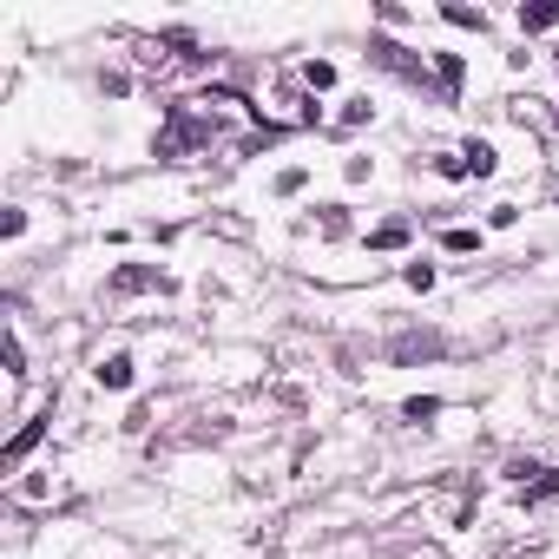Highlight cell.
Wrapping results in <instances>:
<instances>
[{
	"label": "cell",
	"instance_id": "4fadbf2b",
	"mask_svg": "<svg viewBox=\"0 0 559 559\" xmlns=\"http://www.w3.org/2000/svg\"><path fill=\"white\" fill-rule=\"evenodd\" d=\"M435 250H441V257H487V224L441 217V230H435Z\"/></svg>",
	"mask_w": 559,
	"mask_h": 559
},
{
	"label": "cell",
	"instance_id": "277c9868",
	"mask_svg": "<svg viewBox=\"0 0 559 559\" xmlns=\"http://www.w3.org/2000/svg\"><path fill=\"white\" fill-rule=\"evenodd\" d=\"M99 297H106V310H132L145 297H178V276L165 263H152V257H132V263H112L106 270Z\"/></svg>",
	"mask_w": 559,
	"mask_h": 559
},
{
	"label": "cell",
	"instance_id": "8992f818",
	"mask_svg": "<svg viewBox=\"0 0 559 559\" xmlns=\"http://www.w3.org/2000/svg\"><path fill=\"white\" fill-rule=\"evenodd\" d=\"M53 435H60V395H53V402H40V408H34V415L8 435V454H0V461H8V480H14V474H27Z\"/></svg>",
	"mask_w": 559,
	"mask_h": 559
},
{
	"label": "cell",
	"instance_id": "8fae6325",
	"mask_svg": "<svg viewBox=\"0 0 559 559\" xmlns=\"http://www.w3.org/2000/svg\"><path fill=\"white\" fill-rule=\"evenodd\" d=\"M507 27H513V40L520 47H552L559 40V0H520V8L507 14Z\"/></svg>",
	"mask_w": 559,
	"mask_h": 559
},
{
	"label": "cell",
	"instance_id": "603a6c76",
	"mask_svg": "<svg viewBox=\"0 0 559 559\" xmlns=\"http://www.w3.org/2000/svg\"><path fill=\"white\" fill-rule=\"evenodd\" d=\"M539 67H546V80H552V106H559V40L546 47V60H539Z\"/></svg>",
	"mask_w": 559,
	"mask_h": 559
},
{
	"label": "cell",
	"instance_id": "e0dca14e",
	"mask_svg": "<svg viewBox=\"0 0 559 559\" xmlns=\"http://www.w3.org/2000/svg\"><path fill=\"white\" fill-rule=\"evenodd\" d=\"M336 178H343V191H369V185H382V152H369V145H356V152H343V165H336Z\"/></svg>",
	"mask_w": 559,
	"mask_h": 559
},
{
	"label": "cell",
	"instance_id": "30bf717a",
	"mask_svg": "<svg viewBox=\"0 0 559 559\" xmlns=\"http://www.w3.org/2000/svg\"><path fill=\"white\" fill-rule=\"evenodd\" d=\"M441 356H448V336L441 330H421V323H402L382 343V362L389 369H421V362H441Z\"/></svg>",
	"mask_w": 559,
	"mask_h": 559
},
{
	"label": "cell",
	"instance_id": "5b68a950",
	"mask_svg": "<svg viewBox=\"0 0 559 559\" xmlns=\"http://www.w3.org/2000/svg\"><path fill=\"white\" fill-rule=\"evenodd\" d=\"M369 263L376 257H395V263H408L415 250H421V217L415 211H389V217H376V224H362V243H356Z\"/></svg>",
	"mask_w": 559,
	"mask_h": 559
},
{
	"label": "cell",
	"instance_id": "ffe728a7",
	"mask_svg": "<svg viewBox=\"0 0 559 559\" xmlns=\"http://www.w3.org/2000/svg\"><path fill=\"white\" fill-rule=\"evenodd\" d=\"M93 93H99L106 106H126V99L139 93V67H119V60H112V67H93Z\"/></svg>",
	"mask_w": 559,
	"mask_h": 559
},
{
	"label": "cell",
	"instance_id": "7a4b0ae2",
	"mask_svg": "<svg viewBox=\"0 0 559 559\" xmlns=\"http://www.w3.org/2000/svg\"><path fill=\"white\" fill-rule=\"evenodd\" d=\"M139 389H145V356H139L132 336H106V343L86 349V395L126 402V395H139Z\"/></svg>",
	"mask_w": 559,
	"mask_h": 559
},
{
	"label": "cell",
	"instance_id": "6da1fadb",
	"mask_svg": "<svg viewBox=\"0 0 559 559\" xmlns=\"http://www.w3.org/2000/svg\"><path fill=\"white\" fill-rule=\"evenodd\" d=\"M250 112H257V132H270V139L330 132V106H323V99H310V93L297 86V73H290V67H263V73L250 80Z\"/></svg>",
	"mask_w": 559,
	"mask_h": 559
},
{
	"label": "cell",
	"instance_id": "2e32d148",
	"mask_svg": "<svg viewBox=\"0 0 559 559\" xmlns=\"http://www.w3.org/2000/svg\"><path fill=\"white\" fill-rule=\"evenodd\" d=\"M435 21H441V27H454V34H474V40H493V27H500L487 8H467V0H441Z\"/></svg>",
	"mask_w": 559,
	"mask_h": 559
},
{
	"label": "cell",
	"instance_id": "44dd1931",
	"mask_svg": "<svg viewBox=\"0 0 559 559\" xmlns=\"http://www.w3.org/2000/svg\"><path fill=\"white\" fill-rule=\"evenodd\" d=\"M552 500H559V461H546V474H539L533 487H520V493H513V507H520V513H539V507H552Z\"/></svg>",
	"mask_w": 559,
	"mask_h": 559
},
{
	"label": "cell",
	"instance_id": "ac0fdd59",
	"mask_svg": "<svg viewBox=\"0 0 559 559\" xmlns=\"http://www.w3.org/2000/svg\"><path fill=\"white\" fill-rule=\"evenodd\" d=\"M395 284H402V290H408V297H435V290H441V263H435V257H421V250H415V257H408V263H395Z\"/></svg>",
	"mask_w": 559,
	"mask_h": 559
},
{
	"label": "cell",
	"instance_id": "9c48e42d",
	"mask_svg": "<svg viewBox=\"0 0 559 559\" xmlns=\"http://www.w3.org/2000/svg\"><path fill=\"white\" fill-rule=\"evenodd\" d=\"M290 73H297V86L310 93V99H323V106H336L343 93H349V73H343V60L336 53H297V60H284Z\"/></svg>",
	"mask_w": 559,
	"mask_h": 559
},
{
	"label": "cell",
	"instance_id": "ba28073f",
	"mask_svg": "<svg viewBox=\"0 0 559 559\" xmlns=\"http://www.w3.org/2000/svg\"><path fill=\"white\" fill-rule=\"evenodd\" d=\"M382 119H389L382 93H376V86H349V93L330 106V139H356V132H376Z\"/></svg>",
	"mask_w": 559,
	"mask_h": 559
},
{
	"label": "cell",
	"instance_id": "9a60e30c",
	"mask_svg": "<svg viewBox=\"0 0 559 559\" xmlns=\"http://www.w3.org/2000/svg\"><path fill=\"white\" fill-rule=\"evenodd\" d=\"M310 185H317V165H310V158H297V165H276V171L263 178V198H270V204H297Z\"/></svg>",
	"mask_w": 559,
	"mask_h": 559
},
{
	"label": "cell",
	"instance_id": "cb8c5ba5",
	"mask_svg": "<svg viewBox=\"0 0 559 559\" xmlns=\"http://www.w3.org/2000/svg\"><path fill=\"white\" fill-rule=\"evenodd\" d=\"M217 559H250V552H217Z\"/></svg>",
	"mask_w": 559,
	"mask_h": 559
},
{
	"label": "cell",
	"instance_id": "d6986e66",
	"mask_svg": "<svg viewBox=\"0 0 559 559\" xmlns=\"http://www.w3.org/2000/svg\"><path fill=\"white\" fill-rule=\"evenodd\" d=\"M27 237H34V204H27V198H8V204H0V243L21 257Z\"/></svg>",
	"mask_w": 559,
	"mask_h": 559
},
{
	"label": "cell",
	"instance_id": "52a82bcc",
	"mask_svg": "<svg viewBox=\"0 0 559 559\" xmlns=\"http://www.w3.org/2000/svg\"><path fill=\"white\" fill-rule=\"evenodd\" d=\"M297 237H317V243H349V237H356V243H362L356 204H349V198H323V204L310 198L304 217H297Z\"/></svg>",
	"mask_w": 559,
	"mask_h": 559
},
{
	"label": "cell",
	"instance_id": "7402d4cb",
	"mask_svg": "<svg viewBox=\"0 0 559 559\" xmlns=\"http://www.w3.org/2000/svg\"><path fill=\"white\" fill-rule=\"evenodd\" d=\"M520 217H526V204H513V198H493V204L480 211V224H487V237H500V230H520Z\"/></svg>",
	"mask_w": 559,
	"mask_h": 559
},
{
	"label": "cell",
	"instance_id": "3957f363",
	"mask_svg": "<svg viewBox=\"0 0 559 559\" xmlns=\"http://www.w3.org/2000/svg\"><path fill=\"white\" fill-rule=\"evenodd\" d=\"M73 467H60V461H34L27 474H14L8 480V513L14 520H53L60 507H73Z\"/></svg>",
	"mask_w": 559,
	"mask_h": 559
},
{
	"label": "cell",
	"instance_id": "7c38bea8",
	"mask_svg": "<svg viewBox=\"0 0 559 559\" xmlns=\"http://www.w3.org/2000/svg\"><path fill=\"white\" fill-rule=\"evenodd\" d=\"M415 171H421V178H435V185H448V191H467V185H474V178H467V158H461V145H421Z\"/></svg>",
	"mask_w": 559,
	"mask_h": 559
},
{
	"label": "cell",
	"instance_id": "5bb4252c",
	"mask_svg": "<svg viewBox=\"0 0 559 559\" xmlns=\"http://www.w3.org/2000/svg\"><path fill=\"white\" fill-rule=\"evenodd\" d=\"M441 415H448V395H435V389H421V395H402V402H395V421H402L408 435H435V428H441Z\"/></svg>",
	"mask_w": 559,
	"mask_h": 559
}]
</instances>
